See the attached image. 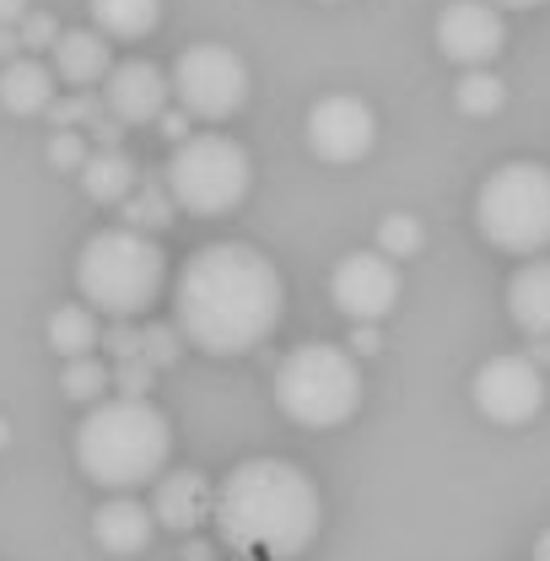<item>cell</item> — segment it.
Masks as SVG:
<instances>
[{"mask_svg": "<svg viewBox=\"0 0 550 561\" xmlns=\"http://www.w3.org/2000/svg\"><path fill=\"white\" fill-rule=\"evenodd\" d=\"M49 162L55 168H81L87 162V140L76 136V130H60V136L49 140Z\"/></svg>", "mask_w": 550, "mask_h": 561, "instance_id": "83f0119b", "label": "cell"}, {"mask_svg": "<svg viewBox=\"0 0 550 561\" xmlns=\"http://www.w3.org/2000/svg\"><path fill=\"white\" fill-rule=\"evenodd\" d=\"M0 103H5V114H44L55 103V70L33 55L11 60L0 70Z\"/></svg>", "mask_w": 550, "mask_h": 561, "instance_id": "ac0fdd59", "label": "cell"}, {"mask_svg": "<svg viewBox=\"0 0 550 561\" xmlns=\"http://www.w3.org/2000/svg\"><path fill=\"white\" fill-rule=\"evenodd\" d=\"M22 11H27V0H0V27H16Z\"/></svg>", "mask_w": 550, "mask_h": 561, "instance_id": "1f68e13d", "label": "cell"}, {"mask_svg": "<svg viewBox=\"0 0 550 561\" xmlns=\"http://www.w3.org/2000/svg\"><path fill=\"white\" fill-rule=\"evenodd\" d=\"M168 98L173 87L151 60H125V66H108L103 76V108L114 125H151L168 108Z\"/></svg>", "mask_w": 550, "mask_h": 561, "instance_id": "4fadbf2b", "label": "cell"}, {"mask_svg": "<svg viewBox=\"0 0 550 561\" xmlns=\"http://www.w3.org/2000/svg\"><path fill=\"white\" fill-rule=\"evenodd\" d=\"M421 249H426V227L415 221L411 210H394V216L378 221V254H389L394 265H400V260H415Z\"/></svg>", "mask_w": 550, "mask_h": 561, "instance_id": "603a6c76", "label": "cell"}, {"mask_svg": "<svg viewBox=\"0 0 550 561\" xmlns=\"http://www.w3.org/2000/svg\"><path fill=\"white\" fill-rule=\"evenodd\" d=\"M210 481L200 470H168L151 481V518L168 529H200L210 518Z\"/></svg>", "mask_w": 550, "mask_h": 561, "instance_id": "9a60e30c", "label": "cell"}, {"mask_svg": "<svg viewBox=\"0 0 550 561\" xmlns=\"http://www.w3.org/2000/svg\"><path fill=\"white\" fill-rule=\"evenodd\" d=\"M119 206H125V216L136 221L140 232H146V227H162V221H168V190H140V195L130 190Z\"/></svg>", "mask_w": 550, "mask_h": 561, "instance_id": "d4e9b609", "label": "cell"}, {"mask_svg": "<svg viewBox=\"0 0 550 561\" xmlns=\"http://www.w3.org/2000/svg\"><path fill=\"white\" fill-rule=\"evenodd\" d=\"M535 561H550V529L540 535V540H535Z\"/></svg>", "mask_w": 550, "mask_h": 561, "instance_id": "836d02e7", "label": "cell"}, {"mask_svg": "<svg viewBox=\"0 0 550 561\" xmlns=\"http://www.w3.org/2000/svg\"><path fill=\"white\" fill-rule=\"evenodd\" d=\"M11 49H16V38H11V33H0V55H11Z\"/></svg>", "mask_w": 550, "mask_h": 561, "instance_id": "e575fe53", "label": "cell"}, {"mask_svg": "<svg viewBox=\"0 0 550 561\" xmlns=\"http://www.w3.org/2000/svg\"><path fill=\"white\" fill-rule=\"evenodd\" d=\"M87 11L103 38H125V44L146 38L162 22V0H87Z\"/></svg>", "mask_w": 550, "mask_h": 561, "instance_id": "ffe728a7", "label": "cell"}, {"mask_svg": "<svg viewBox=\"0 0 550 561\" xmlns=\"http://www.w3.org/2000/svg\"><path fill=\"white\" fill-rule=\"evenodd\" d=\"M400 291H405L400 265H394L389 254H378V249H356V254H345L341 265H335V276H330L335 308H341L345 319H356V324H378V319H389L394 302H400Z\"/></svg>", "mask_w": 550, "mask_h": 561, "instance_id": "8fae6325", "label": "cell"}, {"mask_svg": "<svg viewBox=\"0 0 550 561\" xmlns=\"http://www.w3.org/2000/svg\"><path fill=\"white\" fill-rule=\"evenodd\" d=\"M302 136H308L319 162L351 168V162H362V157L378 146V114H373V103L356 98V92H330V98H319V103L308 108Z\"/></svg>", "mask_w": 550, "mask_h": 561, "instance_id": "30bf717a", "label": "cell"}, {"mask_svg": "<svg viewBox=\"0 0 550 561\" xmlns=\"http://www.w3.org/2000/svg\"><path fill=\"white\" fill-rule=\"evenodd\" d=\"M60 389H66L76 405H92L108 394V367L87 351V356H66V373H60Z\"/></svg>", "mask_w": 550, "mask_h": 561, "instance_id": "cb8c5ba5", "label": "cell"}, {"mask_svg": "<svg viewBox=\"0 0 550 561\" xmlns=\"http://www.w3.org/2000/svg\"><path fill=\"white\" fill-rule=\"evenodd\" d=\"M345 351H362V356H373L378 351V324H356V335H351V346Z\"/></svg>", "mask_w": 550, "mask_h": 561, "instance_id": "f546056e", "label": "cell"}, {"mask_svg": "<svg viewBox=\"0 0 550 561\" xmlns=\"http://www.w3.org/2000/svg\"><path fill=\"white\" fill-rule=\"evenodd\" d=\"M168 454H173V421H168V411H157L146 394L92 400V411L76 426L81 476L108 491H130L157 481Z\"/></svg>", "mask_w": 550, "mask_h": 561, "instance_id": "3957f363", "label": "cell"}, {"mask_svg": "<svg viewBox=\"0 0 550 561\" xmlns=\"http://www.w3.org/2000/svg\"><path fill=\"white\" fill-rule=\"evenodd\" d=\"M179 330H162V324H151L146 335H140V356L151 362V367H168V362H179Z\"/></svg>", "mask_w": 550, "mask_h": 561, "instance_id": "4316f807", "label": "cell"}, {"mask_svg": "<svg viewBox=\"0 0 550 561\" xmlns=\"http://www.w3.org/2000/svg\"><path fill=\"white\" fill-rule=\"evenodd\" d=\"M475 227L502 254H550V168L546 162H502L475 190Z\"/></svg>", "mask_w": 550, "mask_h": 561, "instance_id": "8992f818", "label": "cell"}, {"mask_svg": "<svg viewBox=\"0 0 550 561\" xmlns=\"http://www.w3.org/2000/svg\"><path fill=\"white\" fill-rule=\"evenodd\" d=\"M216 540L243 561H297L324 524V496L286 459H243L210 491Z\"/></svg>", "mask_w": 550, "mask_h": 561, "instance_id": "7a4b0ae2", "label": "cell"}, {"mask_svg": "<svg viewBox=\"0 0 550 561\" xmlns=\"http://www.w3.org/2000/svg\"><path fill=\"white\" fill-rule=\"evenodd\" d=\"M98 341H103L98 308H87V302H66V308H55V313H49V346L60 351V356H87V351H98Z\"/></svg>", "mask_w": 550, "mask_h": 561, "instance_id": "44dd1931", "label": "cell"}, {"mask_svg": "<svg viewBox=\"0 0 550 561\" xmlns=\"http://www.w3.org/2000/svg\"><path fill=\"white\" fill-rule=\"evenodd\" d=\"M507 319L529 335L550 341V254H529L507 280Z\"/></svg>", "mask_w": 550, "mask_h": 561, "instance_id": "2e32d148", "label": "cell"}, {"mask_svg": "<svg viewBox=\"0 0 550 561\" xmlns=\"http://www.w3.org/2000/svg\"><path fill=\"white\" fill-rule=\"evenodd\" d=\"M76 286H81L87 308H98L108 319H136L168 286V254L140 227H108V232L81 243Z\"/></svg>", "mask_w": 550, "mask_h": 561, "instance_id": "277c9868", "label": "cell"}, {"mask_svg": "<svg viewBox=\"0 0 550 561\" xmlns=\"http://www.w3.org/2000/svg\"><path fill=\"white\" fill-rule=\"evenodd\" d=\"M286 308V280L254 243H206L173 280V319L190 346L243 356L265 346Z\"/></svg>", "mask_w": 550, "mask_h": 561, "instance_id": "6da1fadb", "label": "cell"}, {"mask_svg": "<svg viewBox=\"0 0 550 561\" xmlns=\"http://www.w3.org/2000/svg\"><path fill=\"white\" fill-rule=\"evenodd\" d=\"M162 190L190 216H227L254 190V157L232 136H184L168 157Z\"/></svg>", "mask_w": 550, "mask_h": 561, "instance_id": "52a82bcc", "label": "cell"}, {"mask_svg": "<svg viewBox=\"0 0 550 561\" xmlns=\"http://www.w3.org/2000/svg\"><path fill=\"white\" fill-rule=\"evenodd\" d=\"M496 11H535V5H546V0H491Z\"/></svg>", "mask_w": 550, "mask_h": 561, "instance_id": "d6a6232c", "label": "cell"}, {"mask_svg": "<svg viewBox=\"0 0 550 561\" xmlns=\"http://www.w3.org/2000/svg\"><path fill=\"white\" fill-rule=\"evenodd\" d=\"M454 103H459V114H470V119H491V114L507 103V87H502V76L491 66H470L459 76V87H454Z\"/></svg>", "mask_w": 550, "mask_h": 561, "instance_id": "7402d4cb", "label": "cell"}, {"mask_svg": "<svg viewBox=\"0 0 550 561\" xmlns=\"http://www.w3.org/2000/svg\"><path fill=\"white\" fill-rule=\"evenodd\" d=\"M168 87H173V98H179V108H184L190 119L221 125V119L243 114L254 76L243 66V55L227 49V44H190V49L173 60V81H168Z\"/></svg>", "mask_w": 550, "mask_h": 561, "instance_id": "ba28073f", "label": "cell"}, {"mask_svg": "<svg viewBox=\"0 0 550 561\" xmlns=\"http://www.w3.org/2000/svg\"><path fill=\"white\" fill-rule=\"evenodd\" d=\"M0 443H5V421H0Z\"/></svg>", "mask_w": 550, "mask_h": 561, "instance_id": "d590c367", "label": "cell"}, {"mask_svg": "<svg viewBox=\"0 0 550 561\" xmlns=\"http://www.w3.org/2000/svg\"><path fill=\"white\" fill-rule=\"evenodd\" d=\"M108 346L119 351V356H140V335L136 330H125V319H119V324L108 330Z\"/></svg>", "mask_w": 550, "mask_h": 561, "instance_id": "f1b7e54d", "label": "cell"}, {"mask_svg": "<svg viewBox=\"0 0 550 561\" xmlns=\"http://www.w3.org/2000/svg\"><path fill=\"white\" fill-rule=\"evenodd\" d=\"M76 179H81V195L98 201V206H119V201L140 184L136 162H130L125 151H92V157L76 168Z\"/></svg>", "mask_w": 550, "mask_h": 561, "instance_id": "d6986e66", "label": "cell"}, {"mask_svg": "<svg viewBox=\"0 0 550 561\" xmlns=\"http://www.w3.org/2000/svg\"><path fill=\"white\" fill-rule=\"evenodd\" d=\"M275 405L291 426L330 432L362 411V367L335 341H308L275 367Z\"/></svg>", "mask_w": 550, "mask_h": 561, "instance_id": "5b68a950", "label": "cell"}, {"mask_svg": "<svg viewBox=\"0 0 550 561\" xmlns=\"http://www.w3.org/2000/svg\"><path fill=\"white\" fill-rule=\"evenodd\" d=\"M55 38H60L55 16H44V11H33V5H27V11H22V22H16V44H22V49H49Z\"/></svg>", "mask_w": 550, "mask_h": 561, "instance_id": "484cf974", "label": "cell"}, {"mask_svg": "<svg viewBox=\"0 0 550 561\" xmlns=\"http://www.w3.org/2000/svg\"><path fill=\"white\" fill-rule=\"evenodd\" d=\"M151 535H157V518H151V507L136 502L130 491H114V496L92 513V540H98L108 557H140V551L151 546Z\"/></svg>", "mask_w": 550, "mask_h": 561, "instance_id": "5bb4252c", "label": "cell"}, {"mask_svg": "<svg viewBox=\"0 0 550 561\" xmlns=\"http://www.w3.org/2000/svg\"><path fill=\"white\" fill-rule=\"evenodd\" d=\"M437 49L454 66H491L507 49V16L491 0H448L437 16Z\"/></svg>", "mask_w": 550, "mask_h": 561, "instance_id": "7c38bea8", "label": "cell"}, {"mask_svg": "<svg viewBox=\"0 0 550 561\" xmlns=\"http://www.w3.org/2000/svg\"><path fill=\"white\" fill-rule=\"evenodd\" d=\"M49 49H55V76L70 81V87H92V81H103L108 66H114L108 38H103L98 27H70V33H60Z\"/></svg>", "mask_w": 550, "mask_h": 561, "instance_id": "e0dca14e", "label": "cell"}, {"mask_svg": "<svg viewBox=\"0 0 550 561\" xmlns=\"http://www.w3.org/2000/svg\"><path fill=\"white\" fill-rule=\"evenodd\" d=\"M157 119H162V136H179V140H184V130H190V114H184V108H179V114H168V108H162Z\"/></svg>", "mask_w": 550, "mask_h": 561, "instance_id": "4dcf8cb0", "label": "cell"}, {"mask_svg": "<svg viewBox=\"0 0 550 561\" xmlns=\"http://www.w3.org/2000/svg\"><path fill=\"white\" fill-rule=\"evenodd\" d=\"M470 394H475V411H481L485 421H496V426H524V421H535L546 411L550 383L535 356H513V351H507V356H491V362L475 367Z\"/></svg>", "mask_w": 550, "mask_h": 561, "instance_id": "9c48e42d", "label": "cell"}]
</instances>
